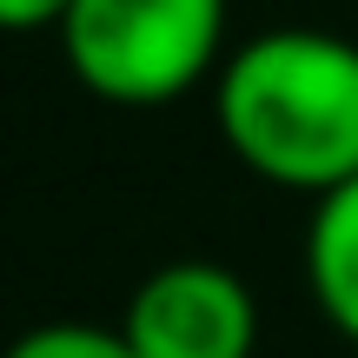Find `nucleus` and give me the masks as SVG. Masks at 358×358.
<instances>
[{
	"label": "nucleus",
	"mask_w": 358,
	"mask_h": 358,
	"mask_svg": "<svg viewBox=\"0 0 358 358\" xmlns=\"http://www.w3.org/2000/svg\"><path fill=\"white\" fill-rule=\"evenodd\" d=\"M213 120L245 173L332 192L358 173V40L325 27L252 34L213 80Z\"/></svg>",
	"instance_id": "f257e3e1"
},
{
	"label": "nucleus",
	"mask_w": 358,
	"mask_h": 358,
	"mask_svg": "<svg viewBox=\"0 0 358 358\" xmlns=\"http://www.w3.org/2000/svg\"><path fill=\"white\" fill-rule=\"evenodd\" d=\"M226 0H66L60 53L106 106H173L219 66Z\"/></svg>",
	"instance_id": "f03ea898"
},
{
	"label": "nucleus",
	"mask_w": 358,
	"mask_h": 358,
	"mask_svg": "<svg viewBox=\"0 0 358 358\" xmlns=\"http://www.w3.org/2000/svg\"><path fill=\"white\" fill-rule=\"evenodd\" d=\"M120 332L140 358H252L259 299L239 272L213 259H173L133 285Z\"/></svg>",
	"instance_id": "7ed1b4c3"
},
{
	"label": "nucleus",
	"mask_w": 358,
	"mask_h": 358,
	"mask_svg": "<svg viewBox=\"0 0 358 358\" xmlns=\"http://www.w3.org/2000/svg\"><path fill=\"white\" fill-rule=\"evenodd\" d=\"M306 285L319 299L325 325L358 345V173L345 186L312 199L306 226Z\"/></svg>",
	"instance_id": "20e7f679"
},
{
	"label": "nucleus",
	"mask_w": 358,
	"mask_h": 358,
	"mask_svg": "<svg viewBox=\"0 0 358 358\" xmlns=\"http://www.w3.org/2000/svg\"><path fill=\"white\" fill-rule=\"evenodd\" d=\"M0 358H140L127 345L120 325H87V319H53V325H34L20 332Z\"/></svg>",
	"instance_id": "39448f33"
},
{
	"label": "nucleus",
	"mask_w": 358,
	"mask_h": 358,
	"mask_svg": "<svg viewBox=\"0 0 358 358\" xmlns=\"http://www.w3.org/2000/svg\"><path fill=\"white\" fill-rule=\"evenodd\" d=\"M66 0H0V27L7 34H27V27H60Z\"/></svg>",
	"instance_id": "423d86ee"
}]
</instances>
